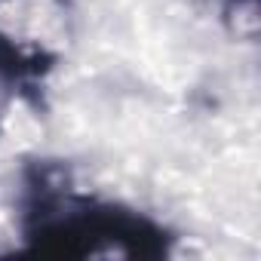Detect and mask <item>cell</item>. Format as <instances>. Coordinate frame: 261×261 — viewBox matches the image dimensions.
I'll return each instance as SVG.
<instances>
[{"mask_svg": "<svg viewBox=\"0 0 261 261\" xmlns=\"http://www.w3.org/2000/svg\"><path fill=\"white\" fill-rule=\"evenodd\" d=\"M43 56L37 53H25L22 46H16L10 37L0 34V77L4 80H25L31 74L46 71V65H40Z\"/></svg>", "mask_w": 261, "mask_h": 261, "instance_id": "6da1fadb", "label": "cell"}]
</instances>
